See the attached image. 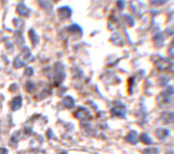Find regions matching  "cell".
<instances>
[{"label": "cell", "mask_w": 174, "mask_h": 154, "mask_svg": "<svg viewBox=\"0 0 174 154\" xmlns=\"http://www.w3.org/2000/svg\"><path fill=\"white\" fill-rule=\"evenodd\" d=\"M125 112H127V109L122 103H116L115 106L111 108V115L113 117H118V118H125Z\"/></svg>", "instance_id": "cell-1"}, {"label": "cell", "mask_w": 174, "mask_h": 154, "mask_svg": "<svg viewBox=\"0 0 174 154\" xmlns=\"http://www.w3.org/2000/svg\"><path fill=\"white\" fill-rule=\"evenodd\" d=\"M75 117L79 120H90L92 118L91 113L88 109L85 108H79L77 111L75 112Z\"/></svg>", "instance_id": "cell-2"}, {"label": "cell", "mask_w": 174, "mask_h": 154, "mask_svg": "<svg viewBox=\"0 0 174 154\" xmlns=\"http://www.w3.org/2000/svg\"><path fill=\"white\" fill-rule=\"evenodd\" d=\"M59 15L61 20H66V18H69L70 17V14H71V10L68 7H62V8L59 9Z\"/></svg>", "instance_id": "cell-3"}, {"label": "cell", "mask_w": 174, "mask_h": 154, "mask_svg": "<svg viewBox=\"0 0 174 154\" xmlns=\"http://www.w3.org/2000/svg\"><path fill=\"white\" fill-rule=\"evenodd\" d=\"M10 107H11V109L13 111L18 110V109L22 107V97L16 96L15 98H13V100H12L11 103H10Z\"/></svg>", "instance_id": "cell-4"}, {"label": "cell", "mask_w": 174, "mask_h": 154, "mask_svg": "<svg viewBox=\"0 0 174 154\" xmlns=\"http://www.w3.org/2000/svg\"><path fill=\"white\" fill-rule=\"evenodd\" d=\"M137 139H139V134H137L135 130H132V132H130L128 134V136L125 137V140H127L128 142H130V143H133V144L136 143Z\"/></svg>", "instance_id": "cell-5"}, {"label": "cell", "mask_w": 174, "mask_h": 154, "mask_svg": "<svg viewBox=\"0 0 174 154\" xmlns=\"http://www.w3.org/2000/svg\"><path fill=\"white\" fill-rule=\"evenodd\" d=\"M62 103H63V106L67 109H71V108H74V106H75V101H74V99L71 98L70 96H66L65 98L63 99Z\"/></svg>", "instance_id": "cell-6"}, {"label": "cell", "mask_w": 174, "mask_h": 154, "mask_svg": "<svg viewBox=\"0 0 174 154\" xmlns=\"http://www.w3.org/2000/svg\"><path fill=\"white\" fill-rule=\"evenodd\" d=\"M16 11H18V13L20 14V15H22V16H28V14H29V10L26 8L24 3L18 4V8H16Z\"/></svg>", "instance_id": "cell-7"}, {"label": "cell", "mask_w": 174, "mask_h": 154, "mask_svg": "<svg viewBox=\"0 0 174 154\" xmlns=\"http://www.w3.org/2000/svg\"><path fill=\"white\" fill-rule=\"evenodd\" d=\"M156 135L158 136L159 139H163L169 135V130L164 129V128H158L156 130Z\"/></svg>", "instance_id": "cell-8"}, {"label": "cell", "mask_w": 174, "mask_h": 154, "mask_svg": "<svg viewBox=\"0 0 174 154\" xmlns=\"http://www.w3.org/2000/svg\"><path fill=\"white\" fill-rule=\"evenodd\" d=\"M29 38H30V40H32V43H33V46H37V43H38V40H39V38H38V36L37 34L34 31L33 29H30L29 30Z\"/></svg>", "instance_id": "cell-9"}, {"label": "cell", "mask_w": 174, "mask_h": 154, "mask_svg": "<svg viewBox=\"0 0 174 154\" xmlns=\"http://www.w3.org/2000/svg\"><path fill=\"white\" fill-rule=\"evenodd\" d=\"M25 89L28 92V93H34L35 89H36V85H35V83H34V82L28 81V82L25 84Z\"/></svg>", "instance_id": "cell-10"}, {"label": "cell", "mask_w": 174, "mask_h": 154, "mask_svg": "<svg viewBox=\"0 0 174 154\" xmlns=\"http://www.w3.org/2000/svg\"><path fill=\"white\" fill-rule=\"evenodd\" d=\"M140 140L143 142V143H145V144H151V139L149 138V136L148 135H146V134H142L140 136Z\"/></svg>", "instance_id": "cell-11"}, {"label": "cell", "mask_w": 174, "mask_h": 154, "mask_svg": "<svg viewBox=\"0 0 174 154\" xmlns=\"http://www.w3.org/2000/svg\"><path fill=\"white\" fill-rule=\"evenodd\" d=\"M13 65H14V68H16V69H18V68H21V67H23V66H25L26 64L22 60V58H21V57H16L15 59H14Z\"/></svg>", "instance_id": "cell-12"}, {"label": "cell", "mask_w": 174, "mask_h": 154, "mask_svg": "<svg viewBox=\"0 0 174 154\" xmlns=\"http://www.w3.org/2000/svg\"><path fill=\"white\" fill-rule=\"evenodd\" d=\"M67 29H68V31H73V32L79 31L80 34H81V29H80V27L78 25H71V26H69V27L67 28Z\"/></svg>", "instance_id": "cell-13"}, {"label": "cell", "mask_w": 174, "mask_h": 154, "mask_svg": "<svg viewBox=\"0 0 174 154\" xmlns=\"http://www.w3.org/2000/svg\"><path fill=\"white\" fill-rule=\"evenodd\" d=\"M146 154H158V149L152 148V149H147V150L144 151Z\"/></svg>", "instance_id": "cell-14"}, {"label": "cell", "mask_w": 174, "mask_h": 154, "mask_svg": "<svg viewBox=\"0 0 174 154\" xmlns=\"http://www.w3.org/2000/svg\"><path fill=\"white\" fill-rule=\"evenodd\" d=\"M33 73H34V69H33L32 67H27L25 70V75H27V77H30V75H33Z\"/></svg>", "instance_id": "cell-15"}, {"label": "cell", "mask_w": 174, "mask_h": 154, "mask_svg": "<svg viewBox=\"0 0 174 154\" xmlns=\"http://www.w3.org/2000/svg\"><path fill=\"white\" fill-rule=\"evenodd\" d=\"M0 154H8V150L4 148H1L0 149Z\"/></svg>", "instance_id": "cell-16"}, {"label": "cell", "mask_w": 174, "mask_h": 154, "mask_svg": "<svg viewBox=\"0 0 174 154\" xmlns=\"http://www.w3.org/2000/svg\"><path fill=\"white\" fill-rule=\"evenodd\" d=\"M56 154H67V152H66V151H62V152H59Z\"/></svg>", "instance_id": "cell-17"}]
</instances>
